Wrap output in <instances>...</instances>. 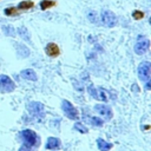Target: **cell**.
<instances>
[{"label":"cell","mask_w":151,"mask_h":151,"mask_svg":"<svg viewBox=\"0 0 151 151\" xmlns=\"http://www.w3.org/2000/svg\"><path fill=\"white\" fill-rule=\"evenodd\" d=\"M150 71H151L150 61H142L138 66V78L143 83L150 80Z\"/></svg>","instance_id":"cell-1"},{"label":"cell","mask_w":151,"mask_h":151,"mask_svg":"<svg viewBox=\"0 0 151 151\" xmlns=\"http://www.w3.org/2000/svg\"><path fill=\"white\" fill-rule=\"evenodd\" d=\"M20 137L22 138V140L25 142V144L28 145V146H34L38 143V136H37V133L33 130L26 129V130L21 131Z\"/></svg>","instance_id":"cell-2"},{"label":"cell","mask_w":151,"mask_h":151,"mask_svg":"<svg viewBox=\"0 0 151 151\" xmlns=\"http://www.w3.org/2000/svg\"><path fill=\"white\" fill-rule=\"evenodd\" d=\"M61 109L64 111V113L72 120H77L79 118V114H78V110L68 101V100H63L61 103Z\"/></svg>","instance_id":"cell-3"},{"label":"cell","mask_w":151,"mask_h":151,"mask_svg":"<svg viewBox=\"0 0 151 151\" xmlns=\"http://www.w3.org/2000/svg\"><path fill=\"white\" fill-rule=\"evenodd\" d=\"M100 18H101V22L106 26V27H113L117 24V18L114 15L113 12L109 11V9H104L100 13Z\"/></svg>","instance_id":"cell-4"},{"label":"cell","mask_w":151,"mask_h":151,"mask_svg":"<svg viewBox=\"0 0 151 151\" xmlns=\"http://www.w3.org/2000/svg\"><path fill=\"white\" fill-rule=\"evenodd\" d=\"M15 88L14 81L6 74L0 76V91L1 92H12Z\"/></svg>","instance_id":"cell-5"},{"label":"cell","mask_w":151,"mask_h":151,"mask_svg":"<svg viewBox=\"0 0 151 151\" xmlns=\"http://www.w3.org/2000/svg\"><path fill=\"white\" fill-rule=\"evenodd\" d=\"M27 109L28 111L35 116V117H42L44 116V105L38 101H31L27 104Z\"/></svg>","instance_id":"cell-6"},{"label":"cell","mask_w":151,"mask_h":151,"mask_svg":"<svg viewBox=\"0 0 151 151\" xmlns=\"http://www.w3.org/2000/svg\"><path fill=\"white\" fill-rule=\"evenodd\" d=\"M149 46H150V40L147 38H142V39H139L136 42V45H134V52L137 54H144L149 50Z\"/></svg>","instance_id":"cell-7"},{"label":"cell","mask_w":151,"mask_h":151,"mask_svg":"<svg viewBox=\"0 0 151 151\" xmlns=\"http://www.w3.org/2000/svg\"><path fill=\"white\" fill-rule=\"evenodd\" d=\"M94 110H96L100 116H103V117L106 118V119H111V118H112V110H111L107 105L97 104V105L94 106Z\"/></svg>","instance_id":"cell-8"},{"label":"cell","mask_w":151,"mask_h":151,"mask_svg":"<svg viewBox=\"0 0 151 151\" xmlns=\"http://www.w3.org/2000/svg\"><path fill=\"white\" fill-rule=\"evenodd\" d=\"M21 77L24 79H27V80H31V81H35L38 79V76L35 73V71H33L32 68H26V70H22L21 71Z\"/></svg>","instance_id":"cell-9"},{"label":"cell","mask_w":151,"mask_h":151,"mask_svg":"<svg viewBox=\"0 0 151 151\" xmlns=\"http://www.w3.org/2000/svg\"><path fill=\"white\" fill-rule=\"evenodd\" d=\"M45 51H46V54L50 55V57H57V55L59 54V47H58L57 44H54V42L47 44Z\"/></svg>","instance_id":"cell-10"},{"label":"cell","mask_w":151,"mask_h":151,"mask_svg":"<svg viewBox=\"0 0 151 151\" xmlns=\"http://www.w3.org/2000/svg\"><path fill=\"white\" fill-rule=\"evenodd\" d=\"M97 145H98V149L100 151H109L113 146L111 143H109V142H106V140H104L101 138H98L97 139Z\"/></svg>","instance_id":"cell-11"},{"label":"cell","mask_w":151,"mask_h":151,"mask_svg":"<svg viewBox=\"0 0 151 151\" xmlns=\"http://www.w3.org/2000/svg\"><path fill=\"white\" fill-rule=\"evenodd\" d=\"M59 145H60V142L55 137H50L46 142V149H50V150L51 149H57V147H59Z\"/></svg>","instance_id":"cell-12"},{"label":"cell","mask_w":151,"mask_h":151,"mask_svg":"<svg viewBox=\"0 0 151 151\" xmlns=\"http://www.w3.org/2000/svg\"><path fill=\"white\" fill-rule=\"evenodd\" d=\"M18 34H19V37H21L25 41H31V38H29V34H28V31H27V28L26 27H19L18 28Z\"/></svg>","instance_id":"cell-13"},{"label":"cell","mask_w":151,"mask_h":151,"mask_svg":"<svg viewBox=\"0 0 151 151\" xmlns=\"http://www.w3.org/2000/svg\"><path fill=\"white\" fill-rule=\"evenodd\" d=\"M33 5H34L33 1H28V0H26V1H21V2L19 4L18 8H19V9H28V8H32Z\"/></svg>","instance_id":"cell-14"},{"label":"cell","mask_w":151,"mask_h":151,"mask_svg":"<svg viewBox=\"0 0 151 151\" xmlns=\"http://www.w3.org/2000/svg\"><path fill=\"white\" fill-rule=\"evenodd\" d=\"M87 18H88V20H90L91 22H93V24H98V22H99L98 15H97V13H96V12H93V11H90V12H88Z\"/></svg>","instance_id":"cell-15"},{"label":"cell","mask_w":151,"mask_h":151,"mask_svg":"<svg viewBox=\"0 0 151 151\" xmlns=\"http://www.w3.org/2000/svg\"><path fill=\"white\" fill-rule=\"evenodd\" d=\"M2 29H4V33L6 35H9V37H14L15 35V31H14L13 26H8L7 25V26H4Z\"/></svg>","instance_id":"cell-16"},{"label":"cell","mask_w":151,"mask_h":151,"mask_svg":"<svg viewBox=\"0 0 151 151\" xmlns=\"http://www.w3.org/2000/svg\"><path fill=\"white\" fill-rule=\"evenodd\" d=\"M54 5H55V2H54V1H51V0H42V1L40 2V7H41V9L50 8V7L54 6Z\"/></svg>","instance_id":"cell-17"},{"label":"cell","mask_w":151,"mask_h":151,"mask_svg":"<svg viewBox=\"0 0 151 151\" xmlns=\"http://www.w3.org/2000/svg\"><path fill=\"white\" fill-rule=\"evenodd\" d=\"M87 92H88V94H90L92 98L98 99V92H97V88H96L93 85H90V86L87 87Z\"/></svg>","instance_id":"cell-18"},{"label":"cell","mask_w":151,"mask_h":151,"mask_svg":"<svg viewBox=\"0 0 151 151\" xmlns=\"http://www.w3.org/2000/svg\"><path fill=\"white\" fill-rule=\"evenodd\" d=\"M17 46H18V45H17ZM19 47L21 48V51H18V54H19L20 57H27V55H29V51H28V48H27L26 46L19 45Z\"/></svg>","instance_id":"cell-19"},{"label":"cell","mask_w":151,"mask_h":151,"mask_svg":"<svg viewBox=\"0 0 151 151\" xmlns=\"http://www.w3.org/2000/svg\"><path fill=\"white\" fill-rule=\"evenodd\" d=\"M103 119L101 118H98V117H92L91 118V124L94 125V126H101L103 125Z\"/></svg>","instance_id":"cell-20"},{"label":"cell","mask_w":151,"mask_h":151,"mask_svg":"<svg viewBox=\"0 0 151 151\" xmlns=\"http://www.w3.org/2000/svg\"><path fill=\"white\" fill-rule=\"evenodd\" d=\"M97 92H98V100H103V101L107 100L106 94H105V91L103 88H97Z\"/></svg>","instance_id":"cell-21"},{"label":"cell","mask_w":151,"mask_h":151,"mask_svg":"<svg viewBox=\"0 0 151 151\" xmlns=\"http://www.w3.org/2000/svg\"><path fill=\"white\" fill-rule=\"evenodd\" d=\"M5 14L6 15H17L18 14V8L15 7H9L5 9Z\"/></svg>","instance_id":"cell-22"},{"label":"cell","mask_w":151,"mask_h":151,"mask_svg":"<svg viewBox=\"0 0 151 151\" xmlns=\"http://www.w3.org/2000/svg\"><path fill=\"white\" fill-rule=\"evenodd\" d=\"M74 127H76V130L80 131L81 133H86V132H87V129H86L83 124H80V123H76V124H74Z\"/></svg>","instance_id":"cell-23"},{"label":"cell","mask_w":151,"mask_h":151,"mask_svg":"<svg viewBox=\"0 0 151 151\" xmlns=\"http://www.w3.org/2000/svg\"><path fill=\"white\" fill-rule=\"evenodd\" d=\"M132 17L136 19V20H139V19H143L144 18V13L142 11H134L132 13Z\"/></svg>","instance_id":"cell-24"},{"label":"cell","mask_w":151,"mask_h":151,"mask_svg":"<svg viewBox=\"0 0 151 151\" xmlns=\"http://www.w3.org/2000/svg\"><path fill=\"white\" fill-rule=\"evenodd\" d=\"M150 86H151V81L150 80L145 81V90H150Z\"/></svg>","instance_id":"cell-25"},{"label":"cell","mask_w":151,"mask_h":151,"mask_svg":"<svg viewBox=\"0 0 151 151\" xmlns=\"http://www.w3.org/2000/svg\"><path fill=\"white\" fill-rule=\"evenodd\" d=\"M19 151H28V149H27L26 146H21V147L19 149Z\"/></svg>","instance_id":"cell-26"}]
</instances>
